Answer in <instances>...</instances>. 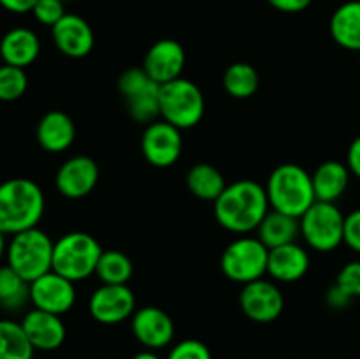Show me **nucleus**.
I'll list each match as a JSON object with an SVG mask.
<instances>
[{
	"label": "nucleus",
	"mask_w": 360,
	"mask_h": 359,
	"mask_svg": "<svg viewBox=\"0 0 360 359\" xmlns=\"http://www.w3.org/2000/svg\"><path fill=\"white\" fill-rule=\"evenodd\" d=\"M271 210L301 218L315 204L313 178L302 165L281 164L273 169L266 185Z\"/></svg>",
	"instance_id": "nucleus-3"
},
{
	"label": "nucleus",
	"mask_w": 360,
	"mask_h": 359,
	"mask_svg": "<svg viewBox=\"0 0 360 359\" xmlns=\"http://www.w3.org/2000/svg\"><path fill=\"white\" fill-rule=\"evenodd\" d=\"M329 30L336 44L360 53V0L341 4L330 16Z\"/></svg>",
	"instance_id": "nucleus-23"
},
{
	"label": "nucleus",
	"mask_w": 360,
	"mask_h": 359,
	"mask_svg": "<svg viewBox=\"0 0 360 359\" xmlns=\"http://www.w3.org/2000/svg\"><path fill=\"white\" fill-rule=\"evenodd\" d=\"M257 234H259L257 238L271 250L294 243L297 236H301V224H299V218L281 213V211L269 210V213L260 222Z\"/></svg>",
	"instance_id": "nucleus-24"
},
{
	"label": "nucleus",
	"mask_w": 360,
	"mask_h": 359,
	"mask_svg": "<svg viewBox=\"0 0 360 359\" xmlns=\"http://www.w3.org/2000/svg\"><path fill=\"white\" fill-rule=\"evenodd\" d=\"M186 187L197 199L214 203L225 190L227 182L220 169L206 164V162H200V164L190 168L188 175H186Z\"/></svg>",
	"instance_id": "nucleus-25"
},
{
	"label": "nucleus",
	"mask_w": 360,
	"mask_h": 359,
	"mask_svg": "<svg viewBox=\"0 0 360 359\" xmlns=\"http://www.w3.org/2000/svg\"><path fill=\"white\" fill-rule=\"evenodd\" d=\"M30 303L34 308L63 315L76 303V285L51 270L30 284Z\"/></svg>",
	"instance_id": "nucleus-14"
},
{
	"label": "nucleus",
	"mask_w": 360,
	"mask_h": 359,
	"mask_svg": "<svg viewBox=\"0 0 360 359\" xmlns=\"http://www.w3.org/2000/svg\"><path fill=\"white\" fill-rule=\"evenodd\" d=\"M347 165L348 169H350L352 175L360 178V136L355 137V139L352 141L350 148H348Z\"/></svg>",
	"instance_id": "nucleus-37"
},
{
	"label": "nucleus",
	"mask_w": 360,
	"mask_h": 359,
	"mask_svg": "<svg viewBox=\"0 0 360 359\" xmlns=\"http://www.w3.org/2000/svg\"><path fill=\"white\" fill-rule=\"evenodd\" d=\"M2 63H4V62H2V55H0V65H2Z\"/></svg>",
	"instance_id": "nucleus-41"
},
{
	"label": "nucleus",
	"mask_w": 360,
	"mask_h": 359,
	"mask_svg": "<svg viewBox=\"0 0 360 359\" xmlns=\"http://www.w3.org/2000/svg\"><path fill=\"white\" fill-rule=\"evenodd\" d=\"M53 248L55 241L48 232L39 227L27 229L13 234L7 241L6 264L32 284L53 270Z\"/></svg>",
	"instance_id": "nucleus-4"
},
{
	"label": "nucleus",
	"mask_w": 360,
	"mask_h": 359,
	"mask_svg": "<svg viewBox=\"0 0 360 359\" xmlns=\"http://www.w3.org/2000/svg\"><path fill=\"white\" fill-rule=\"evenodd\" d=\"M102 246L91 234L83 231L67 232L55 241L53 271L77 284L95 275Z\"/></svg>",
	"instance_id": "nucleus-5"
},
{
	"label": "nucleus",
	"mask_w": 360,
	"mask_h": 359,
	"mask_svg": "<svg viewBox=\"0 0 360 359\" xmlns=\"http://www.w3.org/2000/svg\"><path fill=\"white\" fill-rule=\"evenodd\" d=\"M51 37L58 51L74 60L88 56L95 46V35L90 23L84 18L70 13L51 27Z\"/></svg>",
	"instance_id": "nucleus-18"
},
{
	"label": "nucleus",
	"mask_w": 360,
	"mask_h": 359,
	"mask_svg": "<svg viewBox=\"0 0 360 359\" xmlns=\"http://www.w3.org/2000/svg\"><path fill=\"white\" fill-rule=\"evenodd\" d=\"M44 210V192L34 180L11 178L0 183V231L6 236L37 227Z\"/></svg>",
	"instance_id": "nucleus-2"
},
{
	"label": "nucleus",
	"mask_w": 360,
	"mask_h": 359,
	"mask_svg": "<svg viewBox=\"0 0 360 359\" xmlns=\"http://www.w3.org/2000/svg\"><path fill=\"white\" fill-rule=\"evenodd\" d=\"M132 359H164V358H162V355H158L157 351H148V348H144V351L134 354Z\"/></svg>",
	"instance_id": "nucleus-39"
},
{
	"label": "nucleus",
	"mask_w": 360,
	"mask_h": 359,
	"mask_svg": "<svg viewBox=\"0 0 360 359\" xmlns=\"http://www.w3.org/2000/svg\"><path fill=\"white\" fill-rule=\"evenodd\" d=\"M158 104H160V118L178 127L179 130L195 127L202 120L206 109V101L200 88L186 77H178L160 84Z\"/></svg>",
	"instance_id": "nucleus-6"
},
{
	"label": "nucleus",
	"mask_w": 360,
	"mask_h": 359,
	"mask_svg": "<svg viewBox=\"0 0 360 359\" xmlns=\"http://www.w3.org/2000/svg\"><path fill=\"white\" fill-rule=\"evenodd\" d=\"M326 301H327V305L330 306V308L343 310V308H347V306L350 305V303L354 301V299H352L350 296H348L347 292L343 291V289L338 287V285L334 284L333 287H329V291H327Z\"/></svg>",
	"instance_id": "nucleus-36"
},
{
	"label": "nucleus",
	"mask_w": 360,
	"mask_h": 359,
	"mask_svg": "<svg viewBox=\"0 0 360 359\" xmlns=\"http://www.w3.org/2000/svg\"><path fill=\"white\" fill-rule=\"evenodd\" d=\"M118 92L136 122L148 125L160 116V84L155 83L143 67H130L122 73L118 77Z\"/></svg>",
	"instance_id": "nucleus-9"
},
{
	"label": "nucleus",
	"mask_w": 360,
	"mask_h": 359,
	"mask_svg": "<svg viewBox=\"0 0 360 359\" xmlns=\"http://www.w3.org/2000/svg\"><path fill=\"white\" fill-rule=\"evenodd\" d=\"M186 63V53L181 42L174 39H160L144 55L143 69L158 84H165L181 77Z\"/></svg>",
	"instance_id": "nucleus-16"
},
{
	"label": "nucleus",
	"mask_w": 360,
	"mask_h": 359,
	"mask_svg": "<svg viewBox=\"0 0 360 359\" xmlns=\"http://www.w3.org/2000/svg\"><path fill=\"white\" fill-rule=\"evenodd\" d=\"M239 306L250 320L269 324L280 319L285 308V298L274 282L260 278L243 285L239 294Z\"/></svg>",
	"instance_id": "nucleus-11"
},
{
	"label": "nucleus",
	"mask_w": 360,
	"mask_h": 359,
	"mask_svg": "<svg viewBox=\"0 0 360 359\" xmlns=\"http://www.w3.org/2000/svg\"><path fill=\"white\" fill-rule=\"evenodd\" d=\"M260 77L255 67L246 62H236L224 73V88L231 97L250 99L259 90Z\"/></svg>",
	"instance_id": "nucleus-28"
},
{
	"label": "nucleus",
	"mask_w": 360,
	"mask_h": 359,
	"mask_svg": "<svg viewBox=\"0 0 360 359\" xmlns=\"http://www.w3.org/2000/svg\"><path fill=\"white\" fill-rule=\"evenodd\" d=\"M141 150L144 158L155 168H171L183 153L181 130L165 120H155L144 129L141 137Z\"/></svg>",
	"instance_id": "nucleus-10"
},
{
	"label": "nucleus",
	"mask_w": 360,
	"mask_h": 359,
	"mask_svg": "<svg viewBox=\"0 0 360 359\" xmlns=\"http://www.w3.org/2000/svg\"><path fill=\"white\" fill-rule=\"evenodd\" d=\"M98 176L101 171L94 158L76 155L60 165L55 176V185L65 199H83L97 187Z\"/></svg>",
	"instance_id": "nucleus-15"
},
{
	"label": "nucleus",
	"mask_w": 360,
	"mask_h": 359,
	"mask_svg": "<svg viewBox=\"0 0 360 359\" xmlns=\"http://www.w3.org/2000/svg\"><path fill=\"white\" fill-rule=\"evenodd\" d=\"M345 243L354 252L360 253V208L345 218Z\"/></svg>",
	"instance_id": "nucleus-34"
},
{
	"label": "nucleus",
	"mask_w": 360,
	"mask_h": 359,
	"mask_svg": "<svg viewBox=\"0 0 360 359\" xmlns=\"http://www.w3.org/2000/svg\"><path fill=\"white\" fill-rule=\"evenodd\" d=\"M88 312L98 324H122L136 312V296L129 285L102 284L90 296Z\"/></svg>",
	"instance_id": "nucleus-12"
},
{
	"label": "nucleus",
	"mask_w": 360,
	"mask_h": 359,
	"mask_svg": "<svg viewBox=\"0 0 360 359\" xmlns=\"http://www.w3.org/2000/svg\"><path fill=\"white\" fill-rule=\"evenodd\" d=\"M309 271V253L297 243L276 246L269 250L267 275L281 284H292L304 277Z\"/></svg>",
	"instance_id": "nucleus-19"
},
{
	"label": "nucleus",
	"mask_w": 360,
	"mask_h": 359,
	"mask_svg": "<svg viewBox=\"0 0 360 359\" xmlns=\"http://www.w3.org/2000/svg\"><path fill=\"white\" fill-rule=\"evenodd\" d=\"M130 329L134 338L148 351H160L174 340L176 327L165 310L158 306H143L130 317Z\"/></svg>",
	"instance_id": "nucleus-13"
},
{
	"label": "nucleus",
	"mask_w": 360,
	"mask_h": 359,
	"mask_svg": "<svg viewBox=\"0 0 360 359\" xmlns=\"http://www.w3.org/2000/svg\"><path fill=\"white\" fill-rule=\"evenodd\" d=\"M269 248L252 236H239L221 253L220 266L225 277L236 284L246 285L267 275Z\"/></svg>",
	"instance_id": "nucleus-7"
},
{
	"label": "nucleus",
	"mask_w": 360,
	"mask_h": 359,
	"mask_svg": "<svg viewBox=\"0 0 360 359\" xmlns=\"http://www.w3.org/2000/svg\"><path fill=\"white\" fill-rule=\"evenodd\" d=\"M30 301V284L7 264L0 266V306L16 312Z\"/></svg>",
	"instance_id": "nucleus-26"
},
{
	"label": "nucleus",
	"mask_w": 360,
	"mask_h": 359,
	"mask_svg": "<svg viewBox=\"0 0 360 359\" xmlns=\"http://www.w3.org/2000/svg\"><path fill=\"white\" fill-rule=\"evenodd\" d=\"M336 285L343 289L352 299L360 298V260H352L341 267Z\"/></svg>",
	"instance_id": "nucleus-33"
},
{
	"label": "nucleus",
	"mask_w": 360,
	"mask_h": 359,
	"mask_svg": "<svg viewBox=\"0 0 360 359\" xmlns=\"http://www.w3.org/2000/svg\"><path fill=\"white\" fill-rule=\"evenodd\" d=\"M20 322L35 351H56L62 347L67 338V327L62 315H56V313L32 308L25 313Z\"/></svg>",
	"instance_id": "nucleus-17"
},
{
	"label": "nucleus",
	"mask_w": 360,
	"mask_h": 359,
	"mask_svg": "<svg viewBox=\"0 0 360 359\" xmlns=\"http://www.w3.org/2000/svg\"><path fill=\"white\" fill-rule=\"evenodd\" d=\"M313 0H267L271 7H274L280 13H287V14H295V13H302V11L308 9L311 6Z\"/></svg>",
	"instance_id": "nucleus-35"
},
{
	"label": "nucleus",
	"mask_w": 360,
	"mask_h": 359,
	"mask_svg": "<svg viewBox=\"0 0 360 359\" xmlns=\"http://www.w3.org/2000/svg\"><path fill=\"white\" fill-rule=\"evenodd\" d=\"M165 359H213L210 347L195 338H186L172 345Z\"/></svg>",
	"instance_id": "nucleus-31"
},
{
	"label": "nucleus",
	"mask_w": 360,
	"mask_h": 359,
	"mask_svg": "<svg viewBox=\"0 0 360 359\" xmlns=\"http://www.w3.org/2000/svg\"><path fill=\"white\" fill-rule=\"evenodd\" d=\"M359 55H360V53H359Z\"/></svg>",
	"instance_id": "nucleus-43"
},
{
	"label": "nucleus",
	"mask_w": 360,
	"mask_h": 359,
	"mask_svg": "<svg viewBox=\"0 0 360 359\" xmlns=\"http://www.w3.org/2000/svg\"><path fill=\"white\" fill-rule=\"evenodd\" d=\"M32 14L41 25L55 27L67 13L63 0H37V4L32 9Z\"/></svg>",
	"instance_id": "nucleus-32"
},
{
	"label": "nucleus",
	"mask_w": 360,
	"mask_h": 359,
	"mask_svg": "<svg viewBox=\"0 0 360 359\" xmlns=\"http://www.w3.org/2000/svg\"><path fill=\"white\" fill-rule=\"evenodd\" d=\"M0 55H2V62L7 65L25 69L32 65L41 55V39L32 28H11L0 39Z\"/></svg>",
	"instance_id": "nucleus-21"
},
{
	"label": "nucleus",
	"mask_w": 360,
	"mask_h": 359,
	"mask_svg": "<svg viewBox=\"0 0 360 359\" xmlns=\"http://www.w3.org/2000/svg\"><path fill=\"white\" fill-rule=\"evenodd\" d=\"M28 76L25 69L2 63L0 65V102H14L25 95Z\"/></svg>",
	"instance_id": "nucleus-30"
},
{
	"label": "nucleus",
	"mask_w": 360,
	"mask_h": 359,
	"mask_svg": "<svg viewBox=\"0 0 360 359\" xmlns=\"http://www.w3.org/2000/svg\"><path fill=\"white\" fill-rule=\"evenodd\" d=\"M63 2H65V0H63Z\"/></svg>",
	"instance_id": "nucleus-42"
},
{
	"label": "nucleus",
	"mask_w": 360,
	"mask_h": 359,
	"mask_svg": "<svg viewBox=\"0 0 360 359\" xmlns=\"http://www.w3.org/2000/svg\"><path fill=\"white\" fill-rule=\"evenodd\" d=\"M7 253V236L0 231V266H2V260L6 259Z\"/></svg>",
	"instance_id": "nucleus-40"
},
{
	"label": "nucleus",
	"mask_w": 360,
	"mask_h": 359,
	"mask_svg": "<svg viewBox=\"0 0 360 359\" xmlns=\"http://www.w3.org/2000/svg\"><path fill=\"white\" fill-rule=\"evenodd\" d=\"M132 260L120 250H104L95 270L98 280L109 285H127L132 278Z\"/></svg>",
	"instance_id": "nucleus-29"
},
{
	"label": "nucleus",
	"mask_w": 360,
	"mask_h": 359,
	"mask_svg": "<svg viewBox=\"0 0 360 359\" xmlns=\"http://www.w3.org/2000/svg\"><path fill=\"white\" fill-rule=\"evenodd\" d=\"M34 354L21 322L0 319V359H34Z\"/></svg>",
	"instance_id": "nucleus-27"
},
{
	"label": "nucleus",
	"mask_w": 360,
	"mask_h": 359,
	"mask_svg": "<svg viewBox=\"0 0 360 359\" xmlns=\"http://www.w3.org/2000/svg\"><path fill=\"white\" fill-rule=\"evenodd\" d=\"M37 0H0V7L13 14H25L32 13Z\"/></svg>",
	"instance_id": "nucleus-38"
},
{
	"label": "nucleus",
	"mask_w": 360,
	"mask_h": 359,
	"mask_svg": "<svg viewBox=\"0 0 360 359\" xmlns=\"http://www.w3.org/2000/svg\"><path fill=\"white\" fill-rule=\"evenodd\" d=\"M35 137L39 146L48 153H62L72 146L76 139V125L67 113L53 109L39 120Z\"/></svg>",
	"instance_id": "nucleus-20"
},
{
	"label": "nucleus",
	"mask_w": 360,
	"mask_h": 359,
	"mask_svg": "<svg viewBox=\"0 0 360 359\" xmlns=\"http://www.w3.org/2000/svg\"><path fill=\"white\" fill-rule=\"evenodd\" d=\"M350 169L340 160H326L315 169L311 175L313 189L316 201L336 203L348 189L350 183Z\"/></svg>",
	"instance_id": "nucleus-22"
},
{
	"label": "nucleus",
	"mask_w": 360,
	"mask_h": 359,
	"mask_svg": "<svg viewBox=\"0 0 360 359\" xmlns=\"http://www.w3.org/2000/svg\"><path fill=\"white\" fill-rule=\"evenodd\" d=\"M269 210L266 187L253 180L231 183L214 201V218L218 224L241 236L257 231Z\"/></svg>",
	"instance_id": "nucleus-1"
},
{
	"label": "nucleus",
	"mask_w": 360,
	"mask_h": 359,
	"mask_svg": "<svg viewBox=\"0 0 360 359\" xmlns=\"http://www.w3.org/2000/svg\"><path fill=\"white\" fill-rule=\"evenodd\" d=\"M345 218L336 203L315 201L299 218L302 239L316 252H333L345 243Z\"/></svg>",
	"instance_id": "nucleus-8"
}]
</instances>
